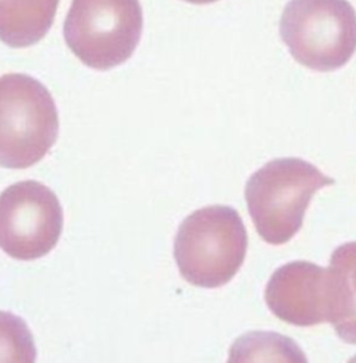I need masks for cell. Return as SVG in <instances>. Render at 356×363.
Masks as SVG:
<instances>
[{
  "instance_id": "cell-10",
  "label": "cell",
  "mask_w": 356,
  "mask_h": 363,
  "mask_svg": "<svg viewBox=\"0 0 356 363\" xmlns=\"http://www.w3.org/2000/svg\"><path fill=\"white\" fill-rule=\"evenodd\" d=\"M231 361H294L306 362L299 347L274 333H250L231 348Z\"/></svg>"
},
{
  "instance_id": "cell-7",
  "label": "cell",
  "mask_w": 356,
  "mask_h": 363,
  "mask_svg": "<svg viewBox=\"0 0 356 363\" xmlns=\"http://www.w3.org/2000/svg\"><path fill=\"white\" fill-rule=\"evenodd\" d=\"M265 299L285 323L311 327L328 322L327 269L306 260L279 267L270 277Z\"/></svg>"
},
{
  "instance_id": "cell-9",
  "label": "cell",
  "mask_w": 356,
  "mask_h": 363,
  "mask_svg": "<svg viewBox=\"0 0 356 363\" xmlns=\"http://www.w3.org/2000/svg\"><path fill=\"white\" fill-rule=\"evenodd\" d=\"M60 0H0V40L28 48L46 37Z\"/></svg>"
},
{
  "instance_id": "cell-5",
  "label": "cell",
  "mask_w": 356,
  "mask_h": 363,
  "mask_svg": "<svg viewBox=\"0 0 356 363\" xmlns=\"http://www.w3.org/2000/svg\"><path fill=\"white\" fill-rule=\"evenodd\" d=\"M143 28L140 0H72L65 39L85 66L106 72L133 56Z\"/></svg>"
},
{
  "instance_id": "cell-12",
  "label": "cell",
  "mask_w": 356,
  "mask_h": 363,
  "mask_svg": "<svg viewBox=\"0 0 356 363\" xmlns=\"http://www.w3.org/2000/svg\"><path fill=\"white\" fill-rule=\"evenodd\" d=\"M188 3H194V4H208V3H213L217 0H185Z\"/></svg>"
},
{
  "instance_id": "cell-3",
  "label": "cell",
  "mask_w": 356,
  "mask_h": 363,
  "mask_svg": "<svg viewBox=\"0 0 356 363\" xmlns=\"http://www.w3.org/2000/svg\"><path fill=\"white\" fill-rule=\"evenodd\" d=\"M59 135V113L43 84L27 74L0 77V166L27 169Z\"/></svg>"
},
{
  "instance_id": "cell-4",
  "label": "cell",
  "mask_w": 356,
  "mask_h": 363,
  "mask_svg": "<svg viewBox=\"0 0 356 363\" xmlns=\"http://www.w3.org/2000/svg\"><path fill=\"white\" fill-rule=\"evenodd\" d=\"M280 34L292 57L315 72L345 66L356 52V13L348 0H291Z\"/></svg>"
},
{
  "instance_id": "cell-6",
  "label": "cell",
  "mask_w": 356,
  "mask_h": 363,
  "mask_svg": "<svg viewBox=\"0 0 356 363\" xmlns=\"http://www.w3.org/2000/svg\"><path fill=\"white\" fill-rule=\"evenodd\" d=\"M62 230V205L46 185L20 182L0 194V248L9 256L39 259L57 245Z\"/></svg>"
},
{
  "instance_id": "cell-11",
  "label": "cell",
  "mask_w": 356,
  "mask_h": 363,
  "mask_svg": "<svg viewBox=\"0 0 356 363\" xmlns=\"http://www.w3.org/2000/svg\"><path fill=\"white\" fill-rule=\"evenodd\" d=\"M35 359V342L27 323L0 311V362L33 363Z\"/></svg>"
},
{
  "instance_id": "cell-2",
  "label": "cell",
  "mask_w": 356,
  "mask_h": 363,
  "mask_svg": "<svg viewBox=\"0 0 356 363\" xmlns=\"http://www.w3.org/2000/svg\"><path fill=\"white\" fill-rule=\"evenodd\" d=\"M248 234L240 213L223 205L202 208L185 218L174 241L181 276L192 286H226L241 269Z\"/></svg>"
},
{
  "instance_id": "cell-1",
  "label": "cell",
  "mask_w": 356,
  "mask_h": 363,
  "mask_svg": "<svg viewBox=\"0 0 356 363\" xmlns=\"http://www.w3.org/2000/svg\"><path fill=\"white\" fill-rule=\"evenodd\" d=\"M334 179L299 157H282L253 173L245 199L257 234L272 245H283L301 230L313 195Z\"/></svg>"
},
{
  "instance_id": "cell-8",
  "label": "cell",
  "mask_w": 356,
  "mask_h": 363,
  "mask_svg": "<svg viewBox=\"0 0 356 363\" xmlns=\"http://www.w3.org/2000/svg\"><path fill=\"white\" fill-rule=\"evenodd\" d=\"M328 322L337 335L356 344V242L338 247L327 267Z\"/></svg>"
}]
</instances>
